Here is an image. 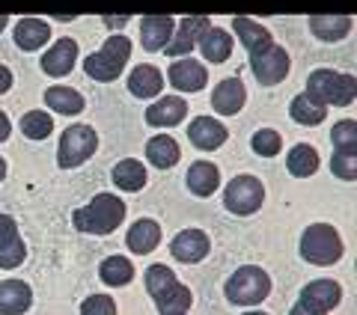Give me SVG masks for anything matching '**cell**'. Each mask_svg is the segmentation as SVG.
I'll list each match as a JSON object with an SVG mask.
<instances>
[{
    "instance_id": "30",
    "label": "cell",
    "mask_w": 357,
    "mask_h": 315,
    "mask_svg": "<svg viewBox=\"0 0 357 315\" xmlns=\"http://www.w3.org/2000/svg\"><path fill=\"white\" fill-rule=\"evenodd\" d=\"M98 277H102L105 286H128L134 279V262L126 256H107L102 265H98Z\"/></svg>"
},
{
    "instance_id": "38",
    "label": "cell",
    "mask_w": 357,
    "mask_h": 315,
    "mask_svg": "<svg viewBox=\"0 0 357 315\" xmlns=\"http://www.w3.org/2000/svg\"><path fill=\"white\" fill-rule=\"evenodd\" d=\"M13 81H15V77H13V72H9L6 66H0V95L13 89Z\"/></svg>"
},
{
    "instance_id": "40",
    "label": "cell",
    "mask_w": 357,
    "mask_h": 315,
    "mask_svg": "<svg viewBox=\"0 0 357 315\" xmlns=\"http://www.w3.org/2000/svg\"><path fill=\"white\" fill-rule=\"evenodd\" d=\"M9 134H13V125H9V119H6V114L0 110V143H3Z\"/></svg>"
},
{
    "instance_id": "9",
    "label": "cell",
    "mask_w": 357,
    "mask_h": 315,
    "mask_svg": "<svg viewBox=\"0 0 357 315\" xmlns=\"http://www.w3.org/2000/svg\"><path fill=\"white\" fill-rule=\"evenodd\" d=\"M265 202V185L256 176H236L227 182V190H223V208L229 215L248 217L256 215Z\"/></svg>"
},
{
    "instance_id": "33",
    "label": "cell",
    "mask_w": 357,
    "mask_h": 315,
    "mask_svg": "<svg viewBox=\"0 0 357 315\" xmlns=\"http://www.w3.org/2000/svg\"><path fill=\"white\" fill-rule=\"evenodd\" d=\"M18 125H21L24 137L45 140V137H51V131H54V119H51V114H45V110H27Z\"/></svg>"
},
{
    "instance_id": "34",
    "label": "cell",
    "mask_w": 357,
    "mask_h": 315,
    "mask_svg": "<svg viewBox=\"0 0 357 315\" xmlns=\"http://www.w3.org/2000/svg\"><path fill=\"white\" fill-rule=\"evenodd\" d=\"M250 149L259 158H274V155H280V149H283V137L274 128H259L253 134V140H250Z\"/></svg>"
},
{
    "instance_id": "4",
    "label": "cell",
    "mask_w": 357,
    "mask_h": 315,
    "mask_svg": "<svg viewBox=\"0 0 357 315\" xmlns=\"http://www.w3.org/2000/svg\"><path fill=\"white\" fill-rule=\"evenodd\" d=\"M304 93L312 101H316V105H325V107H349V105H354L357 81H354V75H345V72L316 69V72H310Z\"/></svg>"
},
{
    "instance_id": "37",
    "label": "cell",
    "mask_w": 357,
    "mask_h": 315,
    "mask_svg": "<svg viewBox=\"0 0 357 315\" xmlns=\"http://www.w3.org/2000/svg\"><path fill=\"white\" fill-rule=\"evenodd\" d=\"M81 315H116V300L107 295H89L81 303Z\"/></svg>"
},
{
    "instance_id": "28",
    "label": "cell",
    "mask_w": 357,
    "mask_h": 315,
    "mask_svg": "<svg viewBox=\"0 0 357 315\" xmlns=\"http://www.w3.org/2000/svg\"><path fill=\"white\" fill-rule=\"evenodd\" d=\"M146 178H149L146 167L140 161H134V158H122V161L114 167V185L119 190H128V194L146 187Z\"/></svg>"
},
{
    "instance_id": "15",
    "label": "cell",
    "mask_w": 357,
    "mask_h": 315,
    "mask_svg": "<svg viewBox=\"0 0 357 315\" xmlns=\"http://www.w3.org/2000/svg\"><path fill=\"white\" fill-rule=\"evenodd\" d=\"M188 140H191L197 149H203V152H215L229 140V131L215 116H199V119H194L191 125H188Z\"/></svg>"
},
{
    "instance_id": "21",
    "label": "cell",
    "mask_w": 357,
    "mask_h": 315,
    "mask_svg": "<svg viewBox=\"0 0 357 315\" xmlns=\"http://www.w3.org/2000/svg\"><path fill=\"white\" fill-rule=\"evenodd\" d=\"M164 89V75L158 66H149V63H140L131 69V77H128V93L134 98H155L161 95Z\"/></svg>"
},
{
    "instance_id": "26",
    "label": "cell",
    "mask_w": 357,
    "mask_h": 315,
    "mask_svg": "<svg viewBox=\"0 0 357 315\" xmlns=\"http://www.w3.org/2000/svg\"><path fill=\"white\" fill-rule=\"evenodd\" d=\"M218 187H220V173H218V167L208 164V161H194L191 170H188V190H191L194 197L208 199Z\"/></svg>"
},
{
    "instance_id": "20",
    "label": "cell",
    "mask_w": 357,
    "mask_h": 315,
    "mask_svg": "<svg viewBox=\"0 0 357 315\" xmlns=\"http://www.w3.org/2000/svg\"><path fill=\"white\" fill-rule=\"evenodd\" d=\"M161 244V226L152 217H140L137 223H131V229L126 235V247L134 256H149L155 247Z\"/></svg>"
},
{
    "instance_id": "11",
    "label": "cell",
    "mask_w": 357,
    "mask_h": 315,
    "mask_svg": "<svg viewBox=\"0 0 357 315\" xmlns=\"http://www.w3.org/2000/svg\"><path fill=\"white\" fill-rule=\"evenodd\" d=\"M27 259V247L21 241L18 223L9 215H0V268L3 271H13V268H21Z\"/></svg>"
},
{
    "instance_id": "12",
    "label": "cell",
    "mask_w": 357,
    "mask_h": 315,
    "mask_svg": "<svg viewBox=\"0 0 357 315\" xmlns=\"http://www.w3.org/2000/svg\"><path fill=\"white\" fill-rule=\"evenodd\" d=\"M208 250H211V238L203 229H182L170 244L173 259H178V262H185V265L203 262L208 256Z\"/></svg>"
},
{
    "instance_id": "13",
    "label": "cell",
    "mask_w": 357,
    "mask_h": 315,
    "mask_svg": "<svg viewBox=\"0 0 357 315\" xmlns=\"http://www.w3.org/2000/svg\"><path fill=\"white\" fill-rule=\"evenodd\" d=\"M167 81H170L178 93H199L208 84V69L197 60H173V66L167 69Z\"/></svg>"
},
{
    "instance_id": "6",
    "label": "cell",
    "mask_w": 357,
    "mask_h": 315,
    "mask_svg": "<svg viewBox=\"0 0 357 315\" xmlns=\"http://www.w3.org/2000/svg\"><path fill=\"white\" fill-rule=\"evenodd\" d=\"M342 253H345L342 238L331 223H312V226H307L304 235H301V256H304V262H310V265H319V268L337 265Z\"/></svg>"
},
{
    "instance_id": "29",
    "label": "cell",
    "mask_w": 357,
    "mask_h": 315,
    "mask_svg": "<svg viewBox=\"0 0 357 315\" xmlns=\"http://www.w3.org/2000/svg\"><path fill=\"white\" fill-rule=\"evenodd\" d=\"M146 158L152 167H158V170H170V167L178 164V158H182V149H178V143L173 137H167V134H158V137H152L146 143Z\"/></svg>"
},
{
    "instance_id": "1",
    "label": "cell",
    "mask_w": 357,
    "mask_h": 315,
    "mask_svg": "<svg viewBox=\"0 0 357 315\" xmlns=\"http://www.w3.org/2000/svg\"><path fill=\"white\" fill-rule=\"evenodd\" d=\"M232 30H236V36L244 42V48H248V57H250V69L256 75V81L262 86H277L283 84L289 77V54L280 48V45L274 42V36L268 33L265 24L253 18H232Z\"/></svg>"
},
{
    "instance_id": "10",
    "label": "cell",
    "mask_w": 357,
    "mask_h": 315,
    "mask_svg": "<svg viewBox=\"0 0 357 315\" xmlns=\"http://www.w3.org/2000/svg\"><path fill=\"white\" fill-rule=\"evenodd\" d=\"M206 27H211V21L206 15H188V18H182V21H178V27L173 30L170 42H167L164 54H167V57H173V60H178V57H185V54L197 51V42H199V36H203Z\"/></svg>"
},
{
    "instance_id": "2",
    "label": "cell",
    "mask_w": 357,
    "mask_h": 315,
    "mask_svg": "<svg viewBox=\"0 0 357 315\" xmlns=\"http://www.w3.org/2000/svg\"><path fill=\"white\" fill-rule=\"evenodd\" d=\"M146 291L161 315H188L194 303L188 286L178 283L176 274L167 265H152L146 271Z\"/></svg>"
},
{
    "instance_id": "41",
    "label": "cell",
    "mask_w": 357,
    "mask_h": 315,
    "mask_svg": "<svg viewBox=\"0 0 357 315\" xmlns=\"http://www.w3.org/2000/svg\"><path fill=\"white\" fill-rule=\"evenodd\" d=\"M289 315H328V312H316V309L304 307V303H295V307L289 309Z\"/></svg>"
},
{
    "instance_id": "27",
    "label": "cell",
    "mask_w": 357,
    "mask_h": 315,
    "mask_svg": "<svg viewBox=\"0 0 357 315\" xmlns=\"http://www.w3.org/2000/svg\"><path fill=\"white\" fill-rule=\"evenodd\" d=\"M45 105H48L54 114H63V116H77V114H84V95L77 93V89L72 86H48L45 89Z\"/></svg>"
},
{
    "instance_id": "3",
    "label": "cell",
    "mask_w": 357,
    "mask_h": 315,
    "mask_svg": "<svg viewBox=\"0 0 357 315\" xmlns=\"http://www.w3.org/2000/svg\"><path fill=\"white\" fill-rule=\"evenodd\" d=\"M126 220V202L116 194H98L89 199V206L75 211V229L86 235H110Z\"/></svg>"
},
{
    "instance_id": "39",
    "label": "cell",
    "mask_w": 357,
    "mask_h": 315,
    "mask_svg": "<svg viewBox=\"0 0 357 315\" xmlns=\"http://www.w3.org/2000/svg\"><path fill=\"white\" fill-rule=\"evenodd\" d=\"M128 21H131L128 15H105V24H107V27H114V30H119V27H126V24H128Z\"/></svg>"
},
{
    "instance_id": "36",
    "label": "cell",
    "mask_w": 357,
    "mask_h": 315,
    "mask_svg": "<svg viewBox=\"0 0 357 315\" xmlns=\"http://www.w3.org/2000/svg\"><path fill=\"white\" fill-rule=\"evenodd\" d=\"M331 170L337 178L354 182L357 178V152H345V149H333L331 155Z\"/></svg>"
},
{
    "instance_id": "17",
    "label": "cell",
    "mask_w": 357,
    "mask_h": 315,
    "mask_svg": "<svg viewBox=\"0 0 357 315\" xmlns=\"http://www.w3.org/2000/svg\"><path fill=\"white\" fill-rule=\"evenodd\" d=\"M176 30V18L170 15H146L140 18V45L143 51H164Z\"/></svg>"
},
{
    "instance_id": "43",
    "label": "cell",
    "mask_w": 357,
    "mask_h": 315,
    "mask_svg": "<svg viewBox=\"0 0 357 315\" xmlns=\"http://www.w3.org/2000/svg\"><path fill=\"white\" fill-rule=\"evenodd\" d=\"M6 24H9V15H0V33L6 30Z\"/></svg>"
},
{
    "instance_id": "5",
    "label": "cell",
    "mask_w": 357,
    "mask_h": 315,
    "mask_svg": "<svg viewBox=\"0 0 357 315\" xmlns=\"http://www.w3.org/2000/svg\"><path fill=\"white\" fill-rule=\"evenodd\" d=\"M131 57V39L126 36H110L96 54L84 60V72L98 84H114L126 72V63Z\"/></svg>"
},
{
    "instance_id": "44",
    "label": "cell",
    "mask_w": 357,
    "mask_h": 315,
    "mask_svg": "<svg viewBox=\"0 0 357 315\" xmlns=\"http://www.w3.org/2000/svg\"><path fill=\"white\" fill-rule=\"evenodd\" d=\"M244 315H268V312H244Z\"/></svg>"
},
{
    "instance_id": "42",
    "label": "cell",
    "mask_w": 357,
    "mask_h": 315,
    "mask_svg": "<svg viewBox=\"0 0 357 315\" xmlns=\"http://www.w3.org/2000/svg\"><path fill=\"white\" fill-rule=\"evenodd\" d=\"M3 178H6V161L0 158V182H3Z\"/></svg>"
},
{
    "instance_id": "14",
    "label": "cell",
    "mask_w": 357,
    "mask_h": 315,
    "mask_svg": "<svg viewBox=\"0 0 357 315\" xmlns=\"http://www.w3.org/2000/svg\"><path fill=\"white\" fill-rule=\"evenodd\" d=\"M340 300H342V286L337 279H312V283L301 289V298H298V303H304V307L316 312H331Z\"/></svg>"
},
{
    "instance_id": "31",
    "label": "cell",
    "mask_w": 357,
    "mask_h": 315,
    "mask_svg": "<svg viewBox=\"0 0 357 315\" xmlns=\"http://www.w3.org/2000/svg\"><path fill=\"white\" fill-rule=\"evenodd\" d=\"M289 116H292L298 125H307V128H312V125H321V122L328 119V107L325 105H316L307 93H301L292 105H289Z\"/></svg>"
},
{
    "instance_id": "8",
    "label": "cell",
    "mask_w": 357,
    "mask_h": 315,
    "mask_svg": "<svg viewBox=\"0 0 357 315\" xmlns=\"http://www.w3.org/2000/svg\"><path fill=\"white\" fill-rule=\"evenodd\" d=\"M98 149V134L93 125H81V122H75L69 125L63 134H60V146H57V164L60 170H75V167H81L84 161L96 155Z\"/></svg>"
},
{
    "instance_id": "35",
    "label": "cell",
    "mask_w": 357,
    "mask_h": 315,
    "mask_svg": "<svg viewBox=\"0 0 357 315\" xmlns=\"http://www.w3.org/2000/svg\"><path fill=\"white\" fill-rule=\"evenodd\" d=\"M331 143L333 149H345V152H357V122L354 119H342L331 128Z\"/></svg>"
},
{
    "instance_id": "16",
    "label": "cell",
    "mask_w": 357,
    "mask_h": 315,
    "mask_svg": "<svg viewBox=\"0 0 357 315\" xmlns=\"http://www.w3.org/2000/svg\"><path fill=\"white\" fill-rule=\"evenodd\" d=\"M77 63V42L75 39H57L54 42V48H48L42 54V72L51 75V77H66L72 75Z\"/></svg>"
},
{
    "instance_id": "7",
    "label": "cell",
    "mask_w": 357,
    "mask_h": 315,
    "mask_svg": "<svg viewBox=\"0 0 357 315\" xmlns=\"http://www.w3.org/2000/svg\"><path fill=\"white\" fill-rule=\"evenodd\" d=\"M227 300L236 307H256L271 295V277H268L259 265H241L236 274L227 279Z\"/></svg>"
},
{
    "instance_id": "19",
    "label": "cell",
    "mask_w": 357,
    "mask_h": 315,
    "mask_svg": "<svg viewBox=\"0 0 357 315\" xmlns=\"http://www.w3.org/2000/svg\"><path fill=\"white\" fill-rule=\"evenodd\" d=\"M188 116V101L182 95H164L146 110V122L152 128H173Z\"/></svg>"
},
{
    "instance_id": "23",
    "label": "cell",
    "mask_w": 357,
    "mask_h": 315,
    "mask_svg": "<svg viewBox=\"0 0 357 315\" xmlns=\"http://www.w3.org/2000/svg\"><path fill=\"white\" fill-rule=\"evenodd\" d=\"M51 39V24L42 18H21L15 24V45L21 51H36V48H45Z\"/></svg>"
},
{
    "instance_id": "25",
    "label": "cell",
    "mask_w": 357,
    "mask_h": 315,
    "mask_svg": "<svg viewBox=\"0 0 357 315\" xmlns=\"http://www.w3.org/2000/svg\"><path fill=\"white\" fill-rule=\"evenodd\" d=\"M354 18L351 15H312L310 18V30L312 36L321 42H340L351 33Z\"/></svg>"
},
{
    "instance_id": "24",
    "label": "cell",
    "mask_w": 357,
    "mask_h": 315,
    "mask_svg": "<svg viewBox=\"0 0 357 315\" xmlns=\"http://www.w3.org/2000/svg\"><path fill=\"white\" fill-rule=\"evenodd\" d=\"M197 48L203 51V57L208 63H227L232 57V36L223 27H206Z\"/></svg>"
},
{
    "instance_id": "22",
    "label": "cell",
    "mask_w": 357,
    "mask_h": 315,
    "mask_svg": "<svg viewBox=\"0 0 357 315\" xmlns=\"http://www.w3.org/2000/svg\"><path fill=\"white\" fill-rule=\"evenodd\" d=\"M33 303V289L24 279H3L0 283V315H24Z\"/></svg>"
},
{
    "instance_id": "18",
    "label": "cell",
    "mask_w": 357,
    "mask_h": 315,
    "mask_svg": "<svg viewBox=\"0 0 357 315\" xmlns=\"http://www.w3.org/2000/svg\"><path fill=\"white\" fill-rule=\"evenodd\" d=\"M244 101H248V89H244L238 77L220 81L215 86V93H211V107H215V114H220V116H236L244 107Z\"/></svg>"
},
{
    "instance_id": "32",
    "label": "cell",
    "mask_w": 357,
    "mask_h": 315,
    "mask_svg": "<svg viewBox=\"0 0 357 315\" xmlns=\"http://www.w3.org/2000/svg\"><path fill=\"white\" fill-rule=\"evenodd\" d=\"M286 167H289V173H292L295 178H310L312 173L319 170V152L312 149V146H307V143H298L295 149L289 152Z\"/></svg>"
}]
</instances>
